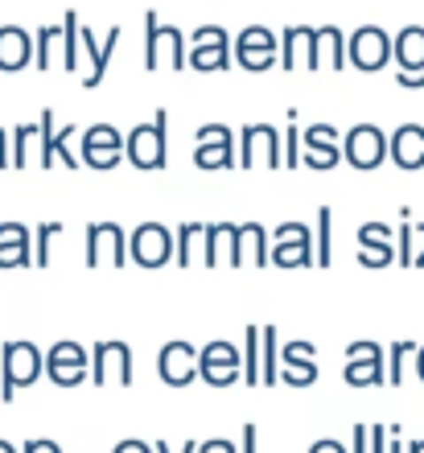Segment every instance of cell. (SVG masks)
I'll return each mask as SVG.
<instances>
[{
  "label": "cell",
  "instance_id": "cell-35",
  "mask_svg": "<svg viewBox=\"0 0 424 453\" xmlns=\"http://www.w3.org/2000/svg\"><path fill=\"white\" fill-rule=\"evenodd\" d=\"M330 226H334V211L330 206H321L318 211V226H313V243H318V268H330Z\"/></svg>",
  "mask_w": 424,
  "mask_h": 453
},
{
  "label": "cell",
  "instance_id": "cell-3",
  "mask_svg": "<svg viewBox=\"0 0 424 453\" xmlns=\"http://www.w3.org/2000/svg\"><path fill=\"white\" fill-rule=\"evenodd\" d=\"M169 111L161 108L149 124H136L128 132V144H124V153L128 161L141 173H157V169H166V157H169Z\"/></svg>",
  "mask_w": 424,
  "mask_h": 453
},
{
  "label": "cell",
  "instance_id": "cell-20",
  "mask_svg": "<svg viewBox=\"0 0 424 453\" xmlns=\"http://www.w3.org/2000/svg\"><path fill=\"white\" fill-rule=\"evenodd\" d=\"M346 62H351V37H342L338 25H321L309 71H342Z\"/></svg>",
  "mask_w": 424,
  "mask_h": 453
},
{
  "label": "cell",
  "instance_id": "cell-19",
  "mask_svg": "<svg viewBox=\"0 0 424 453\" xmlns=\"http://www.w3.org/2000/svg\"><path fill=\"white\" fill-rule=\"evenodd\" d=\"M34 50H37V37L21 25H4L0 29V71L4 74H17L25 66H34Z\"/></svg>",
  "mask_w": 424,
  "mask_h": 453
},
{
  "label": "cell",
  "instance_id": "cell-30",
  "mask_svg": "<svg viewBox=\"0 0 424 453\" xmlns=\"http://www.w3.org/2000/svg\"><path fill=\"white\" fill-rule=\"evenodd\" d=\"M243 248H248V260L256 268H268L272 264V239L264 223H243Z\"/></svg>",
  "mask_w": 424,
  "mask_h": 453
},
{
  "label": "cell",
  "instance_id": "cell-61",
  "mask_svg": "<svg viewBox=\"0 0 424 453\" xmlns=\"http://www.w3.org/2000/svg\"><path fill=\"white\" fill-rule=\"evenodd\" d=\"M0 165H9V144H0Z\"/></svg>",
  "mask_w": 424,
  "mask_h": 453
},
{
  "label": "cell",
  "instance_id": "cell-54",
  "mask_svg": "<svg viewBox=\"0 0 424 453\" xmlns=\"http://www.w3.org/2000/svg\"><path fill=\"white\" fill-rule=\"evenodd\" d=\"M112 453H157V445H144V441H136V437H128V441H119Z\"/></svg>",
  "mask_w": 424,
  "mask_h": 453
},
{
  "label": "cell",
  "instance_id": "cell-28",
  "mask_svg": "<svg viewBox=\"0 0 424 453\" xmlns=\"http://www.w3.org/2000/svg\"><path fill=\"white\" fill-rule=\"evenodd\" d=\"M259 371H264V388L281 383V330L264 326V350H259Z\"/></svg>",
  "mask_w": 424,
  "mask_h": 453
},
{
  "label": "cell",
  "instance_id": "cell-56",
  "mask_svg": "<svg viewBox=\"0 0 424 453\" xmlns=\"http://www.w3.org/2000/svg\"><path fill=\"white\" fill-rule=\"evenodd\" d=\"M388 453H408V445H404V437H400V425H391V445H388Z\"/></svg>",
  "mask_w": 424,
  "mask_h": 453
},
{
  "label": "cell",
  "instance_id": "cell-53",
  "mask_svg": "<svg viewBox=\"0 0 424 453\" xmlns=\"http://www.w3.org/2000/svg\"><path fill=\"white\" fill-rule=\"evenodd\" d=\"M309 453H351L342 441H334V437H321V441H313L309 445Z\"/></svg>",
  "mask_w": 424,
  "mask_h": 453
},
{
  "label": "cell",
  "instance_id": "cell-40",
  "mask_svg": "<svg viewBox=\"0 0 424 453\" xmlns=\"http://www.w3.org/2000/svg\"><path fill=\"white\" fill-rule=\"evenodd\" d=\"M305 144L342 153V136H338V128H330V124H309V128H305Z\"/></svg>",
  "mask_w": 424,
  "mask_h": 453
},
{
  "label": "cell",
  "instance_id": "cell-5",
  "mask_svg": "<svg viewBox=\"0 0 424 453\" xmlns=\"http://www.w3.org/2000/svg\"><path fill=\"white\" fill-rule=\"evenodd\" d=\"M272 264H276V268H309V264H318L313 226H305V223L276 226V231H272Z\"/></svg>",
  "mask_w": 424,
  "mask_h": 453
},
{
  "label": "cell",
  "instance_id": "cell-11",
  "mask_svg": "<svg viewBox=\"0 0 424 453\" xmlns=\"http://www.w3.org/2000/svg\"><path fill=\"white\" fill-rule=\"evenodd\" d=\"M198 375L211 388H231V383H243V355H239L235 342H206L198 355Z\"/></svg>",
  "mask_w": 424,
  "mask_h": 453
},
{
  "label": "cell",
  "instance_id": "cell-24",
  "mask_svg": "<svg viewBox=\"0 0 424 453\" xmlns=\"http://www.w3.org/2000/svg\"><path fill=\"white\" fill-rule=\"evenodd\" d=\"M34 37H37V50H34L37 71H50L54 62L62 66V58H66V29L62 25H42Z\"/></svg>",
  "mask_w": 424,
  "mask_h": 453
},
{
  "label": "cell",
  "instance_id": "cell-16",
  "mask_svg": "<svg viewBox=\"0 0 424 453\" xmlns=\"http://www.w3.org/2000/svg\"><path fill=\"white\" fill-rule=\"evenodd\" d=\"M281 383L284 388H309V383H318V346L313 342L281 346Z\"/></svg>",
  "mask_w": 424,
  "mask_h": 453
},
{
  "label": "cell",
  "instance_id": "cell-49",
  "mask_svg": "<svg viewBox=\"0 0 424 453\" xmlns=\"http://www.w3.org/2000/svg\"><path fill=\"white\" fill-rule=\"evenodd\" d=\"M351 453H371V425H354Z\"/></svg>",
  "mask_w": 424,
  "mask_h": 453
},
{
  "label": "cell",
  "instance_id": "cell-48",
  "mask_svg": "<svg viewBox=\"0 0 424 453\" xmlns=\"http://www.w3.org/2000/svg\"><path fill=\"white\" fill-rule=\"evenodd\" d=\"M391 445V425H371V453H388Z\"/></svg>",
  "mask_w": 424,
  "mask_h": 453
},
{
  "label": "cell",
  "instance_id": "cell-15",
  "mask_svg": "<svg viewBox=\"0 0 424 453\" xmlns=\"http://www.w3.org/2000/svg\"><path fill=\"white\" fill-rule=\"evenodd\" d=\"M119 37H124V29H119V25H112V29H107V42H99L91 29H83V74H79V79H83V87H99V83H104V74H107V66H112V54H116Z\"/></svg>",
  "mask_w": 424,
  "mask_h": 453
},
{
  "label": "cell",
  "instance_id": "cell-23",
  "mask_svg": "<svg viewBox=\"0 0 424 453\" xmlns=\"http://www.w3.org/2000/svg\"><path fill=\"white\" fill-rule=\"evenodd\" d=\"M342 380L351 388H379V383H388V350H379L371 358H346Z\"/></svg>",
  "mask_w": 424,
  "mask_h": 453
},
{
  "label": "cell",
  "instance_id": "cell-37",
  "mask_svg": "<svg viewBox=\"0 0 424 453\" xmlns=\"http://www.w3.org/2000/svg\"><path fill=\"white\" fill-rule=\"evenodd\" d=\"M62 235V223H42L34 235V264L37 268H50V243Z\"/></svg>",
  "mask_w": 424,
  "mask_h": 453
},
{
  "label": "cell",
  "instance_id": "cell-13",
  "mask_svg": "<svg viewBox=\"0 0 424 453\" xmlns=\"http://www.w3.org/2000/svg\"><path fill=\"white\" fill-rule=\"evenodd\" d=\"M116 264L124 268L128 260V235H124V226L116 223H91L87 226V268H99V264Z\"/></svg>",
  "mask_w": 424,
  "mask_h": 453
},
{
  "label": "cell",
  "instance_id": "cell-33",
  "mask_svg": "<svg viewBox=\"0 0 424 453\" xmlns=\"http://www.w3.org/2000/svg\"><path fill=\"white\" fill-rule=\"evenodd\" d=\"M248 50H281V37L272 34L268 25H248L235 37V54H248Z\"/></svg>",
  "mask_w": 424,
  "mask_h": 453
},
{
  "label": "cell",
  "instance_id": "cell-59",
  "mask_svg": "<svg viewBox=\"0 0 424 453\" xmlns=\"http://www.w3.org/2000/svg\"><path fill=\"white\" fill-rule=\"evenodd\" d=\"M416 375H420V380H424V346H420V350H416Z\"/></svg>",
  "mask_w": 424,
  "mask_h": 453
},
{
  "label": "cell",
  "instance_id": "cell-38",
  "mask_svg": "<svg viewBox=\"0 0 424 453\" xmlns=\"http://www.w3.org/2000/svg\"><path fill=\"white\" fill-rule=\"evenodd\" d=\"M301 128H297V111H289V128H284V169L301 165Z\"/></svg>",
  "mask_w": 424,
  "mask_h": 453
},
{
  "label": "cell",
  "instance_id": "cell-17",
  "mask_svg": "<svg viewBox=\"0 0 424 453\" xmlns=\"http://www.w3.org/2000/svg\"><path fill=\"white\" fill-rule=\"evenodd\" d=\"M248 260V248H243V223H214L211 239H206V268H219V264H239Z\"/></svg>",
  "mask_w": 424,
  "mask_h": 453
},
{
  "label": "cell",
  "instance_id": "cell-41",
  "mask_svg": "<svg viewBox=\"0 0 424 453\" xmlns=\"http://www.w3.org/2000/svg\"><path fill=\"white\" fill-rule=\"evenodd\" d=\"M358 264L363 268H388V264H396V251L383 248V243H358Z\"/></svg>",
  "mask_w": 424,
  "mask_h": 453
},
{
  "label": "cell",
  "instance_id": "cell-36",
  "mask_svg": "<svg viewBox=\"0 0 424 453\" xmlns=\"http://www.w3.org/2000/svg\"><path fill=\"white\" fill-rule=\"evenodd\" d=\"M416 350H420V346L408 342V338L391 342V350H388V383H391V388H404V358L416 355Z\"/></svg>",
  "mask_w": 424,
  "mask_h": 453
},
{
  "label": "cell",
  "instance_id": "cell-62",
  "mask_svg": "<svg viewBox=\"0 0 424 453\" xmlns=\"http://www.w3.org/2000/svg\"><path fill=\"white\" fill-rule=\"evenodd\" d=\"M0 453H21L17 445H9V441H0Z\"/></svg>",
  "mask_w": 424,
  "mask_h": 453
},
{
  "label": "cell",
  "instance_id": "cell-34",
  "mask_svg": "<svg viewBox=\"0 0 424 453\" xmlns=\"http://www.w3.org/2000/svg\"><path fill=\"white\" fill-rule=\"evenodd\" d=\"M42 141V124H21L12 132V169H25L29 165V149Z\"/></svg>",
  "mask_w": 424,
  "mask_h": 453
},
{
  "label": "cell",
  "instance_id": "cell-32",
  "mask_svg": "<svg viewBox=\"0 0 424 453\" xmlns=\"http://www.w3.org/2000/svg\"><path fill=\"white\" fill-rule=\"evenodd\" d=\"M416 223H412V211L404 206L400 211V235H396V264L400 268H416Z\"/></svg>",
  "mask_w": 424,
  "mask_h": 453
},
{
  "label": "cell",
  "instance_id": "cell-10",
  "mask_svg": "<svg viewBox=\"0 0 424 453\" xmlns=\"http://www.w3.org/2000/svg\"><path fill=\"white\" fill-rule=\"evenodd\" d=\"M173 248H177V235L161 223H141L128 235V260L141 264V268H161V264H169Z\"/></svg>",
  "mask_w": 424,
  "mask_h": 453
},
{
  "label": "cell",
  "instance_id": "cell-46",
  "mask_svg": "<svg viewBox=\"0 0 424 453\" xmlns=\"http://www.w3.org/2000/svg\"><path fill=\"white\" fill-rule=\"evenodd\" d=\"M358 243H383V248H391V226H383V223L358 226Z\"/></svg>",
  "mask_w": 424,
  "mask_h": 453
},
{
  "label": "cell",
  "instance_id": "cell-4",
  "mask_svg": "<svg viewBox=\"0 0 424 453\" xmlns=\"http://www.w3.org/2000/svg\"><path fill=\"white\" fill-rule=\"evenodd\" d=\"M342 157L346 165H354L358 173H371L391 157V136L375 128V124H354L346 136H342Z\"/></svg>",
  "mask_w": 424,
  "mask_h": 453
},
{
  "label": "cell",
  "instance_id": "cell-25",
  "mask_svg": "<svg viewBox=\"0 0 424 453\" xmlns=\"http://www.w3.org/2000/svg\"><path fill=\"white\" fill-rule=\"evenodd\" d=\"M396 66L400 71H424V25H408L396 34Z\"/></svg>",
  "mask_w": 424,
  "mask_h": 453
},
{
  "label": "cell",
  "instance_id": "cell-39",
  "mask_svg": "<svg viewBox=\"0 0 424 453\" xmlns=\"http://www.w3.org/2000/svg\"><path fill=\"white\" fill-rule=\"evenodd\" d=\"M235 58L243 71L264 74V71H272V62H281V50H248V54H235Z\"/></svg>",
  "mask_w": 424,
  "mask_h": 453
},
{
  "label": "cell",
  "instance_id": "cell-52",
  "mask_svg": "<svg viewBox=\"0 0 424 453\" xmlns=\"http://www.w3.org/2000/svg\"><path fill=\"white\" fill-rule=\"evenodd\" d=\"M198 453H239L235 441H227V437H214V441H202Z\"/></svg>",
  "mask_w": 424,
  "mask_h": 453
},
{
  "label": "cell",
  "instance_id": "cell-29",
  "mask_svg": "<svg viewBox=\"0 0 424 453\" xmlns=\"http://www.w3.org/2000/svg\"><path fill=\"white\" fill-rule=\"evenodd\" d=\"M231 54H235V46H194L189 50V66L202 74H219L231 66Z\"/></svg>",
  "mask_w": 424,
  "mask_h": 453
},
{
  "label": "cell",
  "instance_id": "cell-43",
  "mask_svg": "<svg viewBox=\"0 0 424 453\" xmlns=\"http://www.w3.org/2000/svg\"><path fill=\"white\" fill-rule=\"evenodd\" d=\"M301 161H305L309 169H318V173H326V169H334L338 161H346V157L334 153V149H313V144H305V153H301Z\"/></svg>",
  "mask_w": 424,
  "mask_h": 453
},
{
  "label": "cell",
  "instance_id": "cell-27",
  "mask_svg": "<svg viewBox=\"0 0 424 453\" xmlns=\"http://www.w3.org/2000/svg\"><path fill=\"white\" fill-rule=\"evenodd\" d=\"M259 350H264V326H248V330H243V383H248V388L264 383Z\"/></svg>",
  "mask_w": 424,
  "mask_h": 453
},
{
  "label": "cell",
  "instance_id": "cell-2",
  "mask_svg": "<svg viewBox=\"0 0 424 453\" xmlns=\"http://www.w3.org/2000/svg\"><path fill=\"white\" fill-rule=\"evenodd\" d=\"M166 66H173V71L189 66L186 37L177 25H166L149 9L144 12V71H166Z\"/></svg>",
  "mask_w": 424,
  "mask_h": 453
},
{
  "label": "cell",
  "instance_id": "cell-7",
  "mask_svg": "<svg viewBox=\"0 0 424 453\" xmlns=\"http://www.w3.org/2000/svg\"><path fill=\"white\" fill-rule=\"evenodd\" d=\"M388 62H396V37H388V29L379 25H363L351 34V66L363 74L383 71Z\"/></svg>",
  "mask_w": 424,
  "mask_h": 453
},
{
  "label": "cell",
  "instance_id": "cell-31",
  "mask_svg": "<svg viewBox=\"0 0 424 453\" xmlns=\"http://www.w3.org/2000/svg\"><path fill=\"white\" fill-rule=\"evenodd\" d=\"M194 165L198 169H231L235 165V144H194Z\"/></svg>",
  "mask_w": 424,
  "mask_h": 453
},
{
  "label": "cell",
  "instance_id": "cell-18",
  "mask_svg": "<svg viewBox=\"0 0 424 453\" xmlns=\"http://www.w3.org/2000/svg\"><path fill=\"white\" fill-rule=\"evenodd\" d=\"M66 165L79 169L83 161H74V124L71 128H54V111H42V169Z\"/></svg>",
  "mask_w": 424,
  "mask_h": 453
},
{
  "label": "cell",
  "instance_id": "cell-47",
  "mask_svg": "<svg viewBox=\"0 0 424 453\" xmlns=\"http://www.w3.org/2000/svg\"><path fill=\"white\" fill-rule=\"evenodd\" d=\"M0 243H29V226H21V223H0Z\"/></svg>",
  "mask_w": 424,
  "mask_h": 453
},
{
  "label": "cell",
  "instance_id": "cell-26",
  "mask_svg": "<svg viewBox=\"0 0 424 453\" xmlns=\"http://www.w3.org/2000/svg\"><path fill=\"white\" fill-rule=\"evenodd\" d=\"M206 239H211V226H202V223L177 226V264L189 268V264L198 260V251H202V260H206Z\"/></svg>",
  "mask_w": 424,
  "mask_h": 453
},
{
  "label": "cell",
  "instance_id": "cell-22",
  "mask_svg": "<svg viewBox=\"0 0 424 453\" xmlns=\"http://www.w3.org/2000/svg\"><path fill=\"white\" fill-rule=\"evenodd\" d=\"M313 42H318V29L289 25V29L281 34V66H284V71L309 66V62H313Z\"/></svg>",
  "mask_w": 424,
  "mask_h": 453
},
{
  "label": "cell",
  "instance_id": "cell-55",
  "mask_svg": "<svg viewBox=\"0 0 424 453\" xmlns=\"http://www.w3.org/2000/svg\"><path fill=\"white\" fill-rule=\"evenodd\" d=\"M239 437H243V453H256V441H259L256 425H243V433H239Z\"/></svg>",
  "mask_w": 424,
  "mask_h": 453
},
{
  "label": "cell",
  "instance_id": "cell-12",
  "mask_svg": "<svg viewBox=\"0 0 424 453\" xmlns=\"http://www.w3.org/2000/svg\"><path fill=\"white\" fill-rule=\"evenodd\" d=\"M91 383L95 388H107V383H119L128 388L132 383V346L128 342H95L91 346Z\"/></svg>",
  "mask_w": 424,
  "mask_h": 453
},
{
  "label": "cell",
  "instance_id": "cell-14",
  "mask_svg": "<svg viewBox=\"0 0 424 453\" xmlns=\"http://www.w3.org/2000/svg\"><path fill=\"white\" fill-rule=\"evenodd\" d=\"M198 355L202 350H194L189 342H166L161 346V355H157V375H161V383H169V388H189V383L198 380Z\"/></svg>",
  "mask_w": 424,
  "mask_h": 453
},
{
  "label": "cell",
  "instance_id": "cell-51",
  "mask_svg": "<svg viewBox=\"0 0 424 453\" xmlns=\"http://www.w3.org/2000/svg\"><path fill=\"white\" fill-rule=\"evenodd\" d=\"M21 453H62L58 441H50V437H34V441H25Z\"/></svg>",
  "mask_w": 424,
  "mask_h": 453
},
{
  "label": "cell",
  "instance_id": "cell-1",
  "mask_svg": "<svg viewBox=\"0 0 424 453\" xmlns=\"http://www.w3.org/2000/svg\"><path fill=\"white\" fill-rule=\"evenodd\" d=\"M42 371H46V355L34 342H21V338L4 342L0 346V400L12 404V395L42 380Z\"/></svg>",
  "mask_w": 424,
  "mask_h": 453
},
{
  "label": "cell",
  "instance_id": "cell-21",
  "mask_svg": "<svg viewBox=\"0 0 424 453\" xmlns=\"http://www.w3.org/2000/svg\"><path fill=\"white\" fill-rule=\"evenodd\" d=\"M391 161L408 173L424 169V128L420 124H400L391 132Z\"/></svg>",
  "mask_w": 424,
  "mask_h": 453
},
{
  "label": "cell",
  "instance_id": "cell-57",
  "mask_svg": "<svg viewBox=\"0 0 424 453\" xmlns=\"http://www.w3.org/2000/svg\"><path fill=\"white\" fill-rule=\"evenodd\" d=\"M157 453H173V449H169L166 441H157ZM181 453H198V441H186L181 445Z\"/></svg>",
  "mask_w": 424,
  "mask_h": 453
},
{
  "label": "cell",
  "instance_id": "cell-6",
  "mask_svg": "<svg viewBox=\"0 0 424 453\" xmlns=\"http://www.w3.org/2000/svg\"><path fill=\"white\" fill-rule=\"evenodd\" d=\"M251 165H268L284 169V132L272 124H248L239 136V169Z\"/></svg>",
  "mask_w": 424,
  "mask_h": 453
},
{
  "label": "cell",
  "instance_id": "cell-45",
  "mask_svg": "<svg viewBox=\"0 0 424 453\" xmlns=\"http://www.w3.org/2000/svg\"><path fill=\"white\" fill-rule=\"evenodd\" d=\"M194 144H235V136H231L227 124H202V128L194 132Z\"/></svg>",
  "mask_w": 424,
  "mask_h": 453
},
{
  "label": "cell",
  "instance_id": "cell-42",
  "mask_svg": "<svg viewBox=\"0 0 424 453\" xmlns=\"http://www.w3.org/2000/svg\"><path fill=\"white\" fill-rule=\"evenodd\" d=\"M189 46H235V42H231L223 25H202V29L189 34Z\"/></svg>",
  "mask_w": 424,
  "mask_h": 453
},
{
  "label": "cell",
  "instance_id": "cell-58",
  "mask_svg": "<svg viewBox=\"0 0 424 453\" xmlns=\"http://www.w3.org/2000/svg\"><path fill=\"white\" fill-rule=\"evenodd\" d=\"M416 239H420V251H416V268H424V223H416Z\"/></svg>",
  "mask_w": 424,
  "mask_h": 453
},
{
  "label": "cell",
  "instance_id": "cell-63",
  "mask_svg": "<svg viewBox=\"0 0 424 453\" xmlns=\"http://www.w3.org/2000/svg\"><path fill=\"white\" fill-rule=\"evenodd\" d=\"M0 144H9V136H4V128H0Z\"/></svg>",
  "mask_w": 424,
  "mask_h": 453
},
{
  "label": "cell",
  "instance_id": "cell-9",
  "mask_svg": "<svg viewBox=\"0 0 424 453\" xmlns=\"http://www.w3.org/2000/svg\"><path fill=\"white\" fill-rule=\"evenodd\" d=\"M46 375L58 388H79L83 380H91V350L79 342H54L46 350Z\"/></svg>",
  "mask_w": 424,
  "mask_h": 453
},
{
  "label": "cell",
  "instance_id": "cell-50",
  "mask_svg": "<svg viewBox=\"0 0 424 453\" xmlns=\"http://www.w3.org/2000/svg\"><path fill=\"white\" fill-rule=\"evenodd\" d=\"M396 83H400L404 91H420V87H424V71H396Z\"/></svg>",
  "mask_w": 424,
  "mask_h": 453
},
{
  "label": "cell",
  "instance_id": "cell-60",
  "mask_svg": "<svg viewBox=\"0 0 424 453\" xmlns=\"http://www.w3.org/2000/svg\"><path fill=\"white\" fill-rule=\"evenodd\" d=\"M408 453H424V437L420 441H408Z\"/></svg>",
  "mask_w": 424,
  "mask_h": 453
},
{
  "label": "cell",
  "instance_id": "cell-44",
  "mask_svg": "<svg viewBox=\"0 0 424 453\" xmlns=\"http://www.w3.org/2000/svg\"><path fill=\"white\" fill-rule=\"evenodd\" d=\"M25 264H34L29 243H0V268H25Z\"/></svg>",
  "mask_w": 424,
  "mask_h": 453
},
{
  "label": "cell",
  "instance_id": "cell-8",
  "mask_svg": "<svg viewBox=\"0 0 424 453\" xmlns=\"http://www.w3.org/2000/svg\"><path fill=\"white\" fill-rule=\"evenodd\" d=\"M124 144H128V136H119L112 124H91V128L83 132V144H79V161L99 169V173H107V169H116L119 161H128Z\"/></svg>",
  "mask_w": 424,
  "mask_h": 453
}]
</instances>
